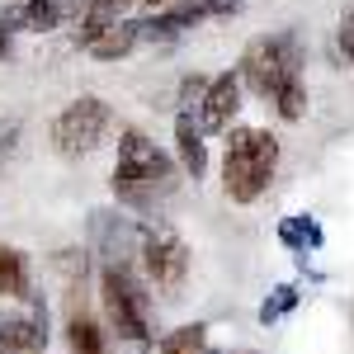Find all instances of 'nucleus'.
<instances>
[{
  "instance_id": "12",
  "label": "nucleus",
  "mask_w": 354,
  "mask_h": 354,
  "mask_svg": "<svg viewBox=\"0 0 354 354\" xmlns=\"http://www.w3.org/2000/svg\"><path fill=\"white\" fill-rule=\"evenodd\" d=\"M19 24L28 33H48V28L62 24V0H24L19 5Z\"/></svg>"
},
{
  "instance_id": "20",
  "label": "nucleus",
  "mask_w": 354,
  "mask_h": 354,
  "mask_svg": "<svg viewBox=\"0 0 354 354\" xmlns=\"http://www.w3.org/2000/svg\"><path fill=\"white\" fill-rule=\"evenodd\" d=\"M208 76H189V81L180 85V104H194V109H198V104H203V95H208Z\"/></svg>"
},
{
  "instance_id": "3",
  "label": "nucleus",
  "mask_w": 354,
  "mask_h": 354,
  "mask_svg": "<svg viewBox=\"0 0 354 354\" xmlns=\"http://www.w3.org/2000/svg\"><path fill=\"white\" fill-rule=\"evenodd\" d=\"M302 48L293 33H265L241 53V85H250L260 100H274L283 85L302 76Z\"/></svg>"
},
{
  "instance_id": "7",
  "label": "nucleus",
  "mask_w": 354,
  "mask_h": 354,
  "mask_svg": "<svg viewBox=\"0 0 354 354\" xmlns=\"http://www.w3.org/2000/svg\"><path fill=\"white\" fill-rule=\"evenodd\" d=\"M137 38H142V28L123 24L118 10H109V5H81V48L90 57L118 62V57H128L137 48Z\"/></svg>"
},
{
  "instance_id": "4",
  "label": "nucleus",
  "mask_w": 354,
  "mask_h": 354,
  "mask_svg": "<svg viewBox=\"0 0 354 354\" xmlns=\"http://www.w3.org/2000/svg\"><path fill=\"white\" fill-rule=\"evenodd\" d=\"M100 298H104L109 326L123 340H133V345H147L151 340V298L142 293V283L123 265H109V270L100 274Z\"/></svg>"
},
{
  "instance_id": "17",
  "label": "nucleus",
  "mask_w": 354,
  "mask_h": 354,
  "mask_svg": "<svg viewBox=\"0 0 354 354\" xmlns=\"http://www.w3.org/2000/svg\"><path fill=\"white\" fill-rule=\"evenodd\" d=\"M293 302H298V288H293V283L274 288V298L265 302V307H260V322H265V326H270V322H279V317H283V312H288Z\"/></svg>"
},
{
  "instance_id": "14",
  "label": "nucleus",
  "mask_w": 354,
  "mask_h": 354,
  "mask_svg": "<svg viewBox=\"0 0 354 354\" xmlns=\"http://www.w3.org/2000/svg\"><path fill=\"white\" fill-rule=\"evenodd\" d=\"M161 354H213V345H208L203 326H180L161 340Z\"/></svg>"
},
{
  "instance_id": "6",
  "label": "nucleus",
  "mask_w": 354,
  "mask_h": 354,
  "mask_svg": "<svg viewBox=\"0 0 354 354\" xmlns=\"http://www.w3.org/2000/svg\"><path fill=\"white\" fill-rule=\"evenodd\" d=\"M137 250H142V270H147V279H151L156 288L175 293V288L185 283V274H189V245L175 236V227H165V222L142 227Z\"/></svg>"
},
{
  "instance_id": "1",
  "label": "nucleus",
  "mask_w": 354,
  "mask_h": 354,
  "mask_svg": "<svg viewBox=\"0 0 354 354\" xmlns=\"http://www.w3.org/2000/svg\"><path fill=\"white\" fill-rule=\"evenodd\" d=\"M175 180H180L175 161L151 137L128 128L123 142H118V161H113V194L123 203H133V208H151V203H161L165 194H175Z\"/></svg>"
},
{
  "instance_id": "2",
  "label": "nucleus",
  "mask_w": 354,
  "mask_h": 354,
  "mask_svg": "<svg viewBox=\"0 0 354 354\" xmlns=\"http://www.w3.org/2000/svg\"><path fill=\"white\" fill-rule=\"evenodd\" d=\"M274 165H279V137L265 128H236L227 142V161H222V189L232 203H255L270 189Z\"/></svg>"
},
{
  "instance_id": "18",
  "label": "nucleus",
  "mask_w": 354,
  "mask_h": 354,
  "mask_svg": "<svg viewBox=\"0 0 354 354\" xmlns=\"http://www.w3.org/2000/svg\"><path fill=\"white\" fill-rule=\"evenodd\" d=\"M19 133H24V123H19V118H5V123H0V165L15 156V147H19Z\"/></svg>"
},
{
  "instance_id": "9",
  "label": "nucleus",
  "mask_w": 354,
  "mask_h": 354,
  "mask_svg": "<svg viewBox=\"0 0 354 354\" xmlns=\"http://www.w3.org/2000/svg\"><path fill=\"white\" fill-rule=\"evenodd\" d=\"M43 350H48L43 312H5L0 317V354H43Z\"/></svg>"
},
{
  "instance_id": "11",
  "label": "nucleus",
  "mask_w": 354,
  "mask_h": 354,
  "mask_svg": "<svg viewBox=\"0 0 354 354\" xmlns=\"http://www.w3.org/2000/svg\"><path fill=\"white\" fill-rule=\"evenodd\" d=\"M175 142H180V161H185V170L198 180V175H203V165H208V147H203V128H194L189 113H180V118H175Z\"/></svg>"
},
{
  "instance_id": "5",
  "label": "nucleus",
  "mask_w": 354,
  "mask_h": 354,
  "mask_svg": "<svg viewBox=\"0 0 354 354\" xmlns=\"http://www.w3.org/2000/svg\"><path fill=\"white\" fill-rule=\"evenodd\" d=\"M113 113L104 100H95V95H81V100H71L66 109L53 118V147L62 156H85V151H95L104 133H109Z\"/></svg>"
},
{
  "instance_id": "13",
  "label": "nucleus",
  "mask_w": 354,
  "mask_h": 354,
  "mask_svg": "<svg viewBox=\"0 0 354 354\" xmlns=\"http://www.w3.org/2000/svg\"><path fill=\"white\" fill-rule=\"evenodd\" d=\"M66 340H71V350H76V354H104V335H100V326H95L85 312H71V322H66Z\"/></svg>"
},
{
  "instance_id": "19",
  "label": "nucleus",
  "mask_w": 354,
  "mask_h": 354,
  "mask_svg": "<svg viewBox=\"0 0 354 354\" xmlns=\"http://www.w3.org/2000/svg\"><path fill=\"white\" fill-rule=\"evenodd\" d=\"M335 43H340V53H345V62L354 66V10H345V15H340V28H335Z\"/></svg>"
},
{
  "instance_id": "16",
  "label": "nucleus",
  "mask_w": 354,
  "mask_h": 354,
  "mask_svg": "<svg viewBox=\"0 0 354 354\" xmlns=\"http://www.w3.org/2000/svg\"><path fill=\"white\" fill-rule=\"evenodd\" d=\"M274 109H279V118H288V123H298L302 113H307V85H302V76H293V81L274 95Z\"/></svg>"
},
{
  "instance_id": "15",
  "label": "nucleus",
  "mask_w": 354,
  "mask_h": 354,
  "mask_svg": "<svg viewBox=\"0 0 354 354\" xmlns=\"http://www.w3.org/2000/svg\"><path fill=\"white\" fill-rule=\"evenodd\" d=\"M279 236H283V245H293L298 255H307V250L322 245V227H317L312 218H288L283 227H279Z\"/></svg>"
},
{
  "instance_id": "8",
  "label": "nucleus",
  "mask_w": 354,
  "mask_h": 354,
  "mask_svg": "<svg viewBox=\"0 0 354 354\" xmlns=\"http://www.w3.org/2000/svg\"><path fill=\"white\" fill-rule=\"evenodd\" d=\"M241 109V76H218V81L208 85V95H203V104H198V128H208V133H227L232 128V118Z\"/></svg>"
},
{
  "instance_id": "21",
  "label": "nucleus",
  "mask_w": 354,
  "mask_h": 354,
  "mask_svg": "<svg viewBox=\"0 0 354 354\" xmlns=\"http://www.w3.org/2000/svg\"><path fill=\"white\" fill-rule=\"evenodd\" d=\"M15 28H24V24H19V10H0V57L10 53V38H15Z\"/></svg>"
},
{
  "instance_id": "10",
  "label": "nucleus",
  "mask_w": 354,
  "mask_h": 354,
  "mask_svg": "<svg viewBox=\"0 0 354 354\" xmlns=\"http://www.w3.org/2000/svg\"><path fill=\"white\" fill-rule=\"evenodd\" d=\"M0 298L28 302V260L15 250V245H0Z\"/></svg>"
}]
</instances>
